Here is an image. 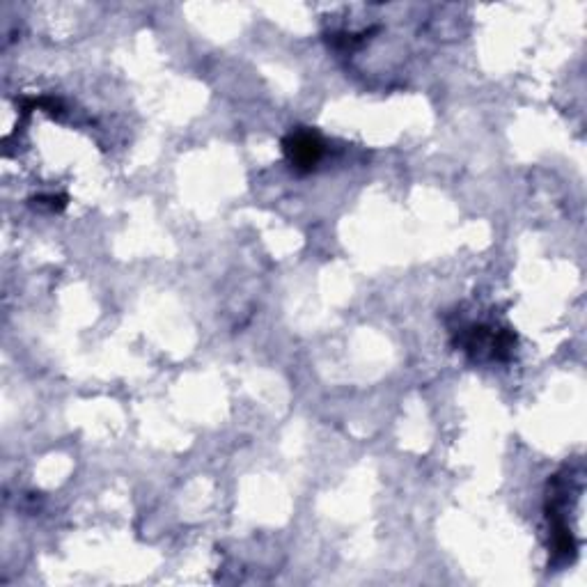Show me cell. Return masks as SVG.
I'll return each mask as SVG.
<instances>
[{"mask_svg": "<svg viewBox=\"0 0 587 587\" xmlns=\"http://www.w3.org/2000/svg\"><path fill=\"white\" fill-rule=\"evenodd\" d=\"M285 154L296 170H312L322 159L324 143L315 131H294L285 138Z\"/></svg>", "mask_w": 587, "mask_h": 587, "instance_id": "1", "label": "cell"}]
</instances>
